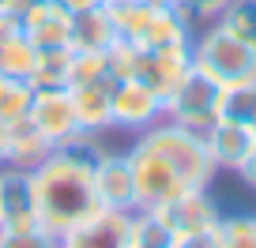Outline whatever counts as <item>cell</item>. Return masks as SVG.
Returning a JSON list of instances; mask_svg holds the SVG:
<instances>
[{
    "instance_id": "30bf717a",
    "label": "cell",
    "mask_w": 256,
    "mask_h": 248,
    "mask_svg": "<svg viewBox=\"0 0 256 248\" xmlns=\"http://www.w3.org/2000/svg\"><path fill=\"white\" fill-rule=\"evenodd\" d=\"M26 117L53 139V147H68V143H76V139L87 136V132L80 128V120H76V105H72L68 87L34 90V102H30V113H26Z\"/></svg>"
},
{
    "instance_id": "d6986e66",
    "label": "cell",
    "mask_w": 256,
    "mask_h": 248,
    "mask_svg": "<svg viewBox=\"0 0 256 248\" xmlns=\"http://www.w3.org/2000/svg\"><path fill=\"white\" fill-rule=\"evenodd\" d=\"M68 68H72V45L38 49V60H34V72H30L34 90H42V87H68Z\"/></svg>"
},
{
    "instance_id": "cb8c5ba5",
    "label": "cell",
    "mask_w": 256,
    "mask_h": 248,
    "mask_svg": "<svg viewBox=\"0 0 256 248\" xmlns=\"http://www.w3.org/2000/svg\"><path fill=\"white\" fill-rule=\"evenodd\" d=\"M0 248H60V241L42 222H34V226H0Z\"/></svg>"
},
{
    "instance_id": "f546056e",
    "label": "cell",
    "mask_w": 256,
    "mask_h": 248,
    "mask_svg": "<svg viewBox=\"0 0 256 248\" xmlns=\"http://www.w3.org/2000/svg\"><path fill=\"white\" fill-rule=\"evenodd\" d=\"M60 4L72 11V15H80V11H90V8H98V4H106V0H60Z\"/></svg>"
},
{
    "instance_id": "3957f363",
    "label": "cell",
    "mask_w": 256,
    "mask_h": 248,
    "mask_svg": "<svg viewBox=\"0 0 256 248\" xmlns=\"http://www.w3.org/2000/svg\"><path fill=\"white\" fill-rule=\"evenodd\" d=\"M140 139H144L147 147H154V151L170 162V169L177 173V181H181L184 188H211V184H215L218 166L211 162L208 143H200L196 136H188L181 124L158 120V124L147 128Z\"/></svg>"
},
{
    "instance_id": "83f0119b",
    "label": "cell",
    "mask_w": 256,
    "mask_h": 248,
    "mask_svg": "<svg viewBox=\"0 0 256 248\" xmlns=\"http://www.w3.org/2000/svg\"><path fill=\"white\" fill-rule=\"evenodd\" d=\"M234 173H238V181L245 184L248 192H256V147H252V151L245 154V158H241V166L234 169Z\"/></svg>"
},
{
    "instance_id": "f1b7e54d",
    "label": "cell",
    "mask_w": 256,
    "mask_h": 248,
    "mask_svg": "<svg viewBox=\"0 0 256 248\" xmlns=\"http://www.w3.org/2000/svg\"><path fill=\"white\" fill-rule=\"evenodd\" d=\"M19 30H23V26H19V11H0V45L8 38H16Z\"/></svg>"
},
{
    "instance_id": "7a4b0ae2",
    "label": "cell",
    "mask_w": 256,
    "mask_h": 248,
    "mask_svg": "<svg viewBox=\"0 0 256 248\" xmlns=\"http://www.w3.org/2000/svg\"><path fill=\"white\" fill-rule=\"evenodd\" d=\"M192 68L211 75L218 87L256 83V41L211 19L192 34Z\"/></svg>"
},
{
    "instance_id": "d4e9b609",
    "label": "cell",
    "mask_w": 256,
    "mask_h": 248,
    "mask_svg": "<svg viewBox=\"0 0 256 248\" xmlns=\"http://www.w3.org/2000/svg\"><path fill=\"white\" fill-rule=\"evenodd\" d=\"M218 23L256 41V0H230L222 8V15H218Z\"/></svg>"
},
{
    "instance_id": "e575fe53",
    "label": "cell",
    "mask_w": 256,
    "mask_h": 248,
    "mask_svg": "<svg viewBox=\"0 0 256 248\" xmlns=\"http://www.w3.org/2000/svg\"><path fill=\"white\" fill-rule=\"evenodd\" d=\"M132 248H136V245H132Z\"/></svg>"
},
{
    "instance_id": "277c9868",
    "label": "cell",
    "mask_w": 256,
    "mask_h": 248,
    "mask_svg": "<svg viewBox=\"0 0 256 248\" xmlns=\"http://www.w3.org/2000/svg\"><path fill=\"white\" fill-rule=\"evenodd\" d=\"M158 120H166V102L147 83H140L132 75V79H117L110 87V124H113V132L144 136Z\"/></svg>"
},
{
    "instance_id": "603a6c76",
    "label": "cell",
    "mask_w": 256,
    "mask_h": 248,
    "mask_svg": "<svg viewBox=\"0 0 256 248\" xmlns=\"http://www.w3.org/2000/svg\"><path fill=\"white\" fill-rule=\"evenodd\" d=\"M218 248H256V215H222L218 218Z\"/></svg>"
},
{
    "instance_id": "1f68e13d",
    "label": "cell",
    "mask_w": 256,
    "mask_h": 248,
    "mask_svg": "<svg viewBox=\"0 0 256 248\" xmlns=\"http://www.w3.org/2000/svg\"><path fill=\"white\" fill-rule=\"evenodd\" d=\"M26 0H0V11H19Z\"/></svg>"
},
{
    "instance_id": "4fadbf2b",
    "label": "cell",
    "mask_w": 256,
    "mask_h": 248,
    "mask_svg": "<svg viewBox=\"0 0 256 248\" xmlns=\"http://www.w3.org/2000/svg\"><path fill=\"white\" fill-rule=\"evenodd\" d=\"M252 147H256V124H245V120L218 117L215 128H211V136H208V154L218 166V173H222V169L234 173Z\"/></svg>"
},
{
    "instance_id": "ac0fdd59",
    "label": "cell",
    "mask_w": 256,
    "mask_h": 248,
    "mask_svg": "<svg viewBox=\"0 0 256 248\" xmlns=\"http://www.w3.org/2000/svg\"><path fill=\"white\" fill-rule=\"evenodd\" d=\"M117 75L110 64V49H72V68H68V87H113Z\"/></svg>"
},
{
    "instance_id": "8fae6325",
    "label": "cell",
    "mask_w": 256,
    "mask_h": 248,
    "mask_svg": "<svg viewBox=\"0 0 256 248\" xmlns=\"http://www.w3.org/2000/svg\"><path fill=\"white\" fill-rule=\"evenodd\" d=\"M19 26L34 49H60L72 38V11L60 0H26L19 8Z\"/></svg>"
},
{
    "instance_id": "8992f818",
    "label": "cell",
    "mask_w": 256,
    "mask_h": 248,
    "mask_svg": "<svg viewBox=\"0 0 256 248\" xmlns=\"http://www.w3.org/2000/svg\"><path fill=\"white\" fill-rule=\"evenodd\" d=\"M94 200L98 207L106 211H140L136 203V181H132V162H128V151H102L94 154Z\"/></svg>"
},
{
    "instance_id": "2e32d148",
    "label": "cell",
    "mask_w": 256,
    "mask_h": 248,
    "mask_svg": "<svg viewBox=\"0 0 256 248\" xmlns=\"http://www.w3.org/2000/svg\"><path fill=\"white\" fill-rule=\"evenodd\" d=\"M117 41H120L117 38V26H113L106 4L72 15V38H68V45H72V49H98V53H106V49H113Z\"/></svg>"
},
{
    "instance_id": "4316f807",
    "label": "cell",
    "mask_w": 256,
    "mask_h": 248,
    "mask_svg": "<svg viewBox=\"0 0 256 248\" xmlns=\"http://www.w3.org/2000/svg\"><path fill=\"white\" fill-rule=\"evenodd\" d=\"M174 248H218V226L181 233V237H174Z\"/></svg>"
},
{
    "instance_id": "e0dca14e",
    "label": "cell",
    "mask_w": 256,
    "mask_h": 248,
    "mask_svg": "<svg viewBox=\"0 0 256 248\" xmlns=\"http://www.w3.org/2000/svg\"><path fill=\"white\" fill-rule=\"evenodd\" d=\"M72 94V105H76V120L87 136H98L102 139L106 132H113L110 124V87H68Z\"/></svg>"
},
{
    "instance_id": "836d02e7",
    "label": "cell",
    "mask_w": 256,
    "mask_h": 248,
    "mask_svg": "<svg viewBox=\"0 0 256 248\" xmlns=\"http://www.w3.org/2000/svg\"><path fill=\"white\" fill-rule=\"evenodd\" d=\"M106 4H117V0H106Z\"/></svg>"
},
{
    "instance_id": "9a60e30c",
    "label": "cell",
    "mask_w": 256,
    "mask_h": 248,
    "mask_svg": "<svg viewBox=\"0 0 256 248\" xmlns=\"http://www.w3.org/2000/svg\"><path fill=\"white\" fill-rule=\"evenodd\" d=\"M53 151H56L53 139H49L30 117L8 124V158H4V166H16V169H26V173H30V169L42 166Z\"/></svg>"
},
{
    "instance_id": "d6a6232c",
    "label": "cell",
    "mask_w": 256,
    "mask_h": 248,
    "mask_svg": "<svg viewBox=\"0 0 256 248\" xmlns=\"http://www.w3.org/2000/svg\"><path fill=\"white\" fill-rule=\"evenodd\" d=\"M140 4H151V8H166V4H174V0H140Z\"/></svg>"
},
{
    "instance_id": "ba28073f",
    "label": "cell",
    "mask_w": 256,
    "mask_h": 248,
    "mask_svg": "<svg viewBox=\"0 0 256 248\" xmlns=\"http://www.w3.org/2000/svg\"><path fill=\"white\" fill-rule=\"evenodd\" d=\"M60 248H132V215L124 211H90L60 233Z\"/></svg>"
},
{
    "instance_id": "7402d4cb",
    "label": "cell",
    "mask_w": 256,
    "mask_h": 248,
    "mask_svg": "<svg viewBox=\"0 0 256 248\" xmlns=\"http://www.w3.org/2000/svg\"><path fill=\"white\" fill-rule=\"evenodd\" d=\"M132 245L136 248H174V230L154 211H132Z\"/></svg>"
},
{
    "instance_id": "5b68a950",
    "label": "cell",
    "mask_w": 256,
    "mask_h": 248,
    "mask_svg": "<svg viewBox=\"0 0 256 248\" xmlns=\"http://www.w3.org/2000/svg\"><path fill=\"white\" fill-rule=\"evenodd\" d=\"M128 162H132V181H136L140 211H154L158 203H166L174 192L184 188V184L177 181V173L170 169V162L162 158L154 147H147L140 136L132 139V147H128Z\"/></svg>"
},
{
    "instance_id": "484cf974",
    "label": "cell",
    "mask_w": 256,
    "mask_h": 248,
    "mask_svg": "<svg viewBox=\"0 0 256 248\" xmlns=\"http://www.w3.org/2000/svg\"><path fill=\"white\" fill-rule=\"evenodd\" d=\"M174 4H177V8H181L196 26H204V23H211V19L222 15V8L230 4V0H174Z\"/></svg>"
},
{
    "instance_id": "6da1fadb",
    "label": "cell",
    "mask_w": 256,
    "mask_h": 248,
    "mask_svg": "<svg viewBox=\"0 0 256 248\" xmlns=\"http://www.w3.org/2000/svg\"><path fill=\"white\" fill-rule=\"evenodd\" d=\"M98 151H102V139L83 136L68 147H56L42 166L30 169L38 222L49 233L60 237L68 226H76L90 211H98V200H94V154Z\"/></svg>"
},
{
    "instance_id": "ffe728a7",
    "label": "cell",
    "mask_w": 256,
    "mask_h": 248,
    "mask_svg": "<svg viewBox=\"0 0 256 248\" xmlns=\"http://www.w3.org/2000/svg\"><path fill=\"white\" fill-rule=\"evenodd\" d=\"M34 102V83L19 75H0V120H23Z\"/></svg>"
},
{
    "instance_id": "7c38bea8",
    "label": "cell",
    "mask_w": 256,
    "mask_h": 248,
    "mask_svg": "<svg viewBox=\"0 0 256 248\" xmlns=\"http://www.w3.org/2000/svg\"><path fill=\"white\" fill-rule=\"evenodd\" d=\"M218 94H222V87H218L211 75H204L200 68H192V72L177 83V90L166 98V117L170 120L211 117V113H218Z\"/></svg>"
},
{
    "instance_id": "4dcf8cb0",
    "label": "cell",
    "mask_w": 256,
    "mask_h": 248,
    "mask_svg": "<svg viewBox=\"0 0 256 248\" xmlns=\"http://www.w3.org/2000/svg\"><path fill=\"white\" fill-rule=\"evenodd\" d=\"M8 158V120H0V166Z\"/></svg>"
},
{
    "instance_id": "52a82bcc",
    "label": "cell",
    "mask_w": 256,
    "mask_h": 248,
    "mask_svg": "<svg viewBox=\"0 0 256 248\" xmlns=\"http://www.w3.org/2000/svg\"><path fill=\"white\" fill-rule=\"evenodd\" d=\"M192 72V41L181 45H158V49H136V79L147 83L166 102L177 90V83Z\"/></svg>"
},
{
    "instance_id": "44dd1931",
    "label": "cell",
    "mask_w": 256,
    "mask_h": 248,
    "mask_svg": "<svg viewBox=\"0 0 256 248\" xmlns=\"http://www.w3.org/2000/svg\"><path fill=\"white\" fill-rule=\"evenodd\" d=\"M34 60H38V49H34V41L26 38L23 30L0 45V75H19V79H30Z\"/></svg>"
},
{
    "instance_id": "5bb4252c",
    "label": "cell",
    "mask_w": 256,
    "mask_h": 248,
    "mask_svg": "<svg viewBox=\"0 0 256 248\" xmlns=\"http://www.w3.org/2000/svg\"><path fill=\"white\" fill-rule=\"evenodd\" d=\"M38 207H34V184L26 169L0 166V226H34Z\"/></svg>"
},
{
    "instance_id": "9c48e42d",
    "label": "cell",
    "mask_w": 256,
    "mask_h": 248,
    "mask_svg": "<svg viewBox=\"0 0 256 248\" xmlns=\"http://www.w3.org/2000/svg\"><path fill=\"white\" fill-rule=\"evenodd\" d=\"M154 215L174 230V237H181V233H192V230L218 226V218H222L226 211H222V203L215 200L211 188H181V192H174L166 203H158Z\"/></svg>"
}]
</instances>
